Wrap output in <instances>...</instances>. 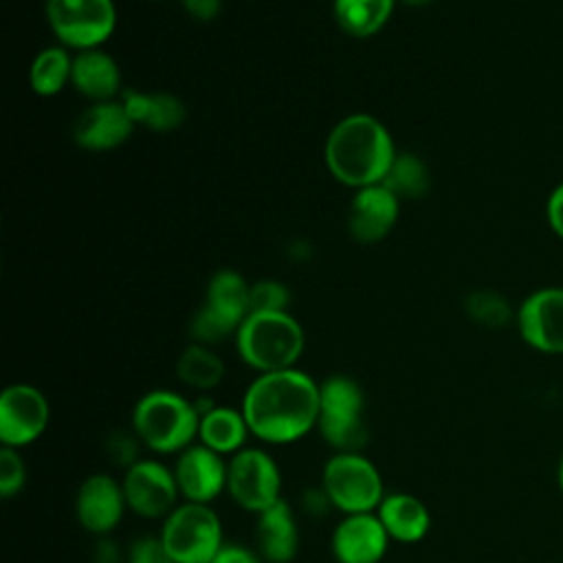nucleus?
<instances>
[{
  "label": "nucleus",
  "instance_id": "nucleus-1",
  "mask_svg": "<svg viewBox=\"0 0 563 563\" xmlns=\"http://www.w3.org/2000/svg\"><path fill=\"white\" fill-rule=\"evenodd\" d=\"M253 438L266 444H292L317 429L319 383L297 369L260 374L240 405Z\"/></svg>",
  "mask_w": 563,
  "mask_h": 563
},
{
  "label": "nucleus",
  "instance_id": "nucleus-2",
  "mask_svg": "<svg viewBox=\"0 0 563 563\" xmlns=\"http://www.w3.org/2000/svg\"><path fill=\"white\" fill-rule=\"evenodd\" d=\"M396 154L389 130L363 112L341 119L330 130L323 150L330 174L354 189L380 185Z\"/></svg>",
  "mask_w": 563,
  "mask_h": 563
},
{
  "label": "nucleus",
  "instance_id": "nucleus-3",
  "mask_svg": "<svg viewBox=\"0 0 563 563\" xmlns=\"http://www.w3.org/2000/svg\"><path fill=\"white\" fill-rule=\"evenodd\" d=\"M132 431L141 444L154 453H180L198 440L200 416L194 400L172 389L143 394L132 409Z\"/></svg>",
  "mask_w": 563,
  "mask_h": 563
},
{
  "label": "nucleus",
  "instance_id": "nucleus-4",
  "mask_svg": "<svg viewBox=\"0 0 563 563\" xmlns=\"http://www.w3.org/2000/svg\"><path fill=\"white\" fill-rule=\"evenodd\" d=\"M303 345V328L288 312H249L235 332L240 358L260 374L295 367Z\"/></svg>",
  "mask_w": 563,
  "mask_h": 563
},
{
  "label": "nucleus",
  "instance_id": "nucleus-5",
  "mask_svg": "<svg viewBox=\"0 0 563 563\" xmlns=\"http://www.w3.org/2000/svg\"><path fill=\"white\" fill-rule=\"evenodd\" d=\"M317 431L334 453H361L367 444L365 394L352 376L332 374L319 383Z\"/></svg>",
  "mask_w": 563,
  "mask_h": 563
},
{
  "label": "nucleus",
  "instance_id": "nucleus-6",
  "mask_svg": "<svg viewBox=\"0 0 563 563\" xmlns=\"http://www.w3.org/2000/svg\"><path fill=\"white\" fill-rule=\"evenodd\" d=\"M321 486L343 515L374 512L385 497L383 477L363 453H332L323 464Z\"/></svg>",
  "mask_w": 563,
  "mask_h": 563
},
{
  "label": "nucleus",
  "instance_id": "nucleus-7",
  "mask_svg": "<svg viewBox=\"0 0 563 563\" xmlns=\"http://www.w3.org/2000/svg\"><path fill=\"white\" fill-rule=\"evenodd\" d=\"M161 539L176 563H211L222 548V521L209 504L183 501L165 519Z\"/></svg>",
  "mask_w": 563,
  "mask_h": 563
},
{
  "label": "nucleus",
  "instance_id": "nucleus-8",
  "mask_svg": "<svg viewBox=\"0 0 563 563\" xmlns=\"http://www.w3.org/2000/svg\"><path fill=\"white\" fill-rule=\"evenodd\" d=\"M44 9L55 37L75 51L99 48L117 24L112 0H46Z\"/></svg>",
  "mask_w": 563,
  "mask_h": 563
},
{
  "label": "nucleus",
  "instance_id": "nucleus-9",
  "mask_svg": "<svg viewBox=\"0 0 563 563\" xmlns=\"http://www.w3.org/2000/svg\"><path fill=\"white\" fill-rule=\"evenodd\" d=\"M229 497L249 512L260 515L282 499V471L275 457L260 446H244L229 457Z\"/></svg>",
  "mask_w": 563,
  "mask_h": 563
},
{
  "label": "nucleus",
  "instance_id": "nucleus-10",
  "mask_svg": "<svg viewBox=\"0 0 563 563\" xmlns=\"http://www.w3.org/2000/svg\"><path fill=\"white\" fill-rule=\"evenodd\" d=\"M128 510L143 519H165L178 506V484L174 468L158 460L141 457L121 479Z\"/></svg>",
  "mask_w": 563,
  "mask_h": 563
},
{
  "label": "nucleus",
  "instance_id": "nucleus-11",
  "mask_svg": "<svg viewBox=\"0 0 563 563\" xmlns=\"http://www.w3.org/2000/svg\"><path fill=\"white\" fill-rule=\"evenodd\" d=\"M51 407L46 396L29 383H15L0 394V442L9 449L33 444L48 427Z\"/></svg>",
  "mask_w": 563,
  "mask_h": 563
},
{
  "label": "nucleus",
  "instance_id": "nucleus-12",
  "mask_svg": "<svg viewBox=\"0 0 563 563\" xmlns=\"http://www.w3.org/2000/svg\"><path fill=\"white\" fill-rule=\"evenodd\" d=\"M519 336L541 354H563V286L530 292L515 317Z\"/></svg>",
  "mask_w": 563,
  "mask_h": 563
},
{
  "label": "nucleus",
  "instance_id": "nucleus-13",
  "mask_svg": "<svg viewBox=\"0 0 563 563\" xmlns=\"http://www.w3.org/2000/svg\"><path fill=\"white\" fill-rule=\"evenodd\" d=\"M227 468L229 460L224 455L196 440L176 453L174 477L180 497L194 504H211L227 493Z\"/></svg>",
  "mask_w": 563,
  "mask_h": 563
},
{
  "label": "nucleus",
  "instance_id": "nucleus-14",
  "mask_svg": "<svg viewBox=\"0 0 563 563\" xmlns=\"http://www.w3.org/2000/svg\"><path fill=\"white\" fill-rule=\"evenodd\" d=\"M128 510L123 484L106 473L88 475L75 495V515L79 526L95 534L108 537Z\"/></svg>",
  "mask_w": 563,
  "mask_h": 563
},
{
  "label": "nucleus",
  "instance_id": "nucleus-15",
  "mask_svg": "<svg viewBox=\"0 0 563 563\" xmlns=\"http://www.w3.org/2000/svg\"><path fill=\"white\" fill-rule=\"evenodd\" d=\"M389 534L376 512L343 515L336 523L330 550L336 563H380L389 550Z\"/></svg>",
  "mask_w": 563,
  "mask_h": 563
},
{
  "label": "nucleus",
  "instance_id": "nucleus-16",
  "mask_svg": "<svg viewBox=\"0 0 563 563\" xmlns=\"http://www.w3.org/2000/svg\"><path fill=\"white\" fill-rule=\"evenodd\" d=\"M134 132V123L128 117L121 101L90 103L73 123V139L79 147L90 152H108L123 145Z\"/></svg>",
  "mask_w": 563,
  "mask_h": 563
},
{
  "label": "nucleus",
  "instance_id": "nucleus-17",
  "mask_svg": "<svg viewBox=\"0 0 563 563\" xmlns=\"http://www.w3.org/2000/svg\"><path fill=\"white\" fill-rule=\"evenodd\" d=\"M400 213V200L383 185H369L356 189L350 213L347 229L356 242L374 244L387 238Z\"/></svg>",
  "mask_w": 563,
  "mask_h": 563
},
{
  "label": "nucleus",
  "instance_id": "nucleus-18",
  "mask_svg": "<svg viewBox=\"0 0 563 563\" xmlns=\"http://www.w3.org/2000/svg\"><path fill=\"white\" fill-rule=\"evenodd\" d=\"M255 550L266 563H290L299 552V528L292 506L282 497L255 521Z\"/></svg>",
  "mask_w": 563,
  "mask_h": 563
},
{
  "label": "nucleus",
  "instance_id": "nucleus-19",
  "mask_svg": "<svg viewBox=\"0 0 563 563\" xmlns=\"http://www.w3.org/2000/svg\"><path fill=\"white\" fill-rule=\"evenodd\" d=\"M374 512L378 515L391 541L416 543L422 541L431 528V512L427 504L405 490L385 493L383 501Z\"/></svg>",
  "mask_w": 563,
  "mask_h": 563
},
{
  "label": "nucleus",
  "instance_id": "nucleus-20",
  "mask_svg": "<svg viewBox=\"0 0 563 563\" xmlns=\"http://www.w3.org/2000/svg\"><path fill=\"white\" fill-rule=\"evenodd\" d=\"M70 84L92 103L112 101L121 92V70L114 57L106 51H79L73 57Z\"/></svg>",
  "mask_w": 563,
  "mask_h": 563
},
{
  "label": "nucleus",
  "instance_id": "nucleus-21",
  "mask_svg": "<svg viewBox=\"0 0 563 563\" xmlns=\"http://www.w3.org/2000/svg\"><path fill=\"white\" fill-rule=\"evenodd\" d=\"M119 101L134 125H143L154 132H172L180 128L187 117L185 103L172 92H141L125 88Z\"/></svg>",
  "mask_w": 563,
  "mask_h": 563
},
{
  "label": "nucleus",
  "instance_id": "nucleus-22",
  "mask_svg": "<svg viewBox=\"0 0 563 563\" xmlns=\"http://www.w3.org/2000/svg\"><path fill=\"white\" fill-rule=\"evenodd\" d=\"M249 435L251 431L242 409H233L227 405H216L209 413L200 418L198 424V442H202L205 446L224 457H231L238 451H242L246 446Z\"/></svg>",
  "mask_w": 563,
  "mask_h": 563
},
{
  "label": "nucleus",
  "instance_id": "nucleus-23",
  "mask_svg": "<svg viewBox=\"0 0 563 563\" xmlns=\"http://www.w3.org/2000/svg\"><path fill=\"white\" fill-rule=\"evenodd\" d=\"M202 303L240 325L251 312V284L238 271H218L209 279Z\"/></svg>",
  "mask_w": 563,
  "mask_h": 563
},
{
  "label": "nucleus",
  "instance_id": "nucleus-24",
  "mask_svg": "<svg viewBox=\"0 0 563 563\" xmlns=\"http://www.w3.org/2000/svg\"><path fill=\"white\" fill-rule=\"evenodd\" d=\"M398 0H334L336 24L352 37H369L378 33L391 18Z\"/></svg>",
  "mask_w": 563,
  "mask_h": 563
},
{
  "label": "nucleus",
  "instance_id": "nucleus-25",
  "mask_svg": "<svg viewBox=\"0 0 563 563\" xmlns=\"http://www.w3.org/2000/svg\"><path fill=\"white\" fill-rule=\"evenodd\" d=\"M224 372L222 358L202 343H189L176 361L178 380L200 394L216 389L222 383Z\"/></svg>",
  "mask_w": 563,
  "mask_h": 563
},
{
  "label": "nucleus",
  "instance_id": "nucleus-26",
  "mask_svg": "<svg viewBox=\"0 0 563 563\" xmlns=\"http://www.w3.org/2000/svg\"><path fill=\"white\" fill-rule=\"evenodd\" d=\"M73 57L66 46H48L35 55L29 68V84L42 97L57 95L66 84H70Z\"/></svg>",
  "mask_w": 563,
  "mask_h": 563
},
{
  "label": "nucleus",
  "instance_id": "nucleus-27",
  "mask_svg": "<svg viewBox=\"0 0 563 563\" xmlns=\"http://www.w3.org/2000/svg\"><path fill=\"white\" fill-rule=\"evenodd\" d=\"M380 185L387 187L398 200H402V198L416 200L429 191L431 174H429L427 163L420 156L405 152V154H396V158Z\"/></svg>",
  "mask_w": 563,
  "mask_h": 563
},
{
  "label": "nucleus",
  "instance_id": "nucleus-28",
  "mask_svg": "<svg viewBox=\"0 0 563 563\" xmlns=\"http://www.w3.org/2000/svg\"><path fill=\"white\" fill-rule=\"evenodd\" d=\"M464 306H466L468 317L484 328H504L517 317L510 301L504 295H499L497 290H488V288L473 290L466 297Z\"/></svg>",
  "mask_w": 563,
  "mask_h": 563
},
{
  "label": "nucleus",
  "instance_id": "nucleus-29",
  "mask_svg": "<svg viewBox=\"0 0 563 563\" xmlns=\"http://www.w3.org/2000/svg\"><path fill=\"white\" fill-rule=\"evenodd\" d=\"M238 328L240 325H235L227 317L218 314L207 303H202L189 321V336L194 339V343H202V345L211 347V345H216V343H220L229 336H235Z\"/></svg>",
  "mask_w": 563,
  "mask_h": 563
},
{
  "label": "nucleus",
  "instance_id": "nucleus-30",
  "mask_svg": "<svg viewBox=\"0 0 563 563\" xmlns=\"http://www.w3.org/2000/svg\"><path fill=\"white\" fill-rule=\"evenodd\" d=\"M290 292L282 282L262 279L251 284V312H286Z\"/></svg>",
  "mask_w": 563,
  "mask_h": 563
},
{
  "label": "nucleus",
  "instance_id": "nucleus-31",
  "mask_svg": "<svg viewBox=\"0 0 563 563\" xmlns=\"http://www.w3.org/2000/svg\"><path fill=\"white\" fill-rule=\"evenodd\" d=\"M26 482V466L18 449H0V497L11 499L20 495Z\"/></svg>",
  "mask_w": 563,
  "mask_h": 563
},
{
  "label": "nucleus",
  "instance_id": "nucleus-32",
  "mask_svg": "<svg viewBox=\"0 0 563 563\" xmlns=\"http://www.w3.org/2000/svg\"><path fill=\"white\" fill-rule=\"evenodd\" d=\"M141 446L143 444L134 431H112L106 438V451H108L110 460L123 468H130L134 462L141 460V455H139Z\"/></svg>",
  "mask_w": 563,
  "mask_h": 563
},
{
  "label": "nucleus",
  "instance_id": "nucleus-33",
  "mask_svg": "<svg viewBox=\"0 0 563 563\" xmlns=\"http://www.w3.org/2000/svg\"><path fill=\"white\" fill-rule=\"evenodd\" d=\"M128 563H176L161 534H143L130 543Z\"/></svg>",
  "mask_w": 563,
  "mask_h": 563
},
{
  "label": "nucleus",
  "instance_id": "nucleus-34",
  "mask_svg": "<svg viewBox=\"0 0 563 563\" xmlns=\"http://www.w3.org/2000/svg\"><path fill=\"white\" fill-rule=\"evenodd\" d=\"M211 563H264V559L253 548H246L235 541H224L211 559Z\"/></svg>",
  "mask_w": 563,
  "mask_h": 563
},
{
  "label": "nucleus",
  "instance_id": "nucleus-35",
  "mask_svg": "<svg viewBox=\"0 0 563 563\" xmlns=\"http://www.w3.org/2000/svg\"><path fill=\"white\" fill-rule=\"evenodd\" d=\"M545 222L550 231L563 240V183H559L545 200Z\"/></svg>",
  "mask_w": 563,
  "mask_h": 563
},
{
  "label": "nucleus",
  "instance_id": "nucleus-36",
  "mask_svg": "<svg viewBox=\"0 0 563 563\" xmlns=\"http://www.w3.org/2000/svg\"><path fill=\"white\" fill-rule=\"evenodd\" d=\"M330 508H334V506H332V501H330V497H328V493L323 490L321 484L319 486H310V488L303 490V495H301V510L306 515L323 517V515H328Z\"/></svg>",
  "mask_w": 563,
  "mask_h": 563
},
{
  "label": "nucleus",
  "instance_id": "nucleus-37",
  "mask_svg": "<svg viewBox=\"0 0 563 563\" xmlns=\"http://www.w3.org/2000/svg\"><path fill=\"white\" fill-rule=\"evenodd\" d=\"M180 4L187 11V15L200 22L213 20L222 9V0H180Z\"/></svg>",
  "mask_w": 563,
  "mask_h": 563
},
{
  "label": "nucleus",
  "instance_id": "nucleus-38",
  "mask_svg": "<svg viewBox=\"0 0 563 563\" xmlns=\"http://www.w3.org/2000/svg\"><path fill=\"white\" fill-rule=\"evenodd\" d=\"M121 550L110 537H99L92 550V563H119Z\"/></svg>",
  "mask_w": 563,
  "mask_h": 563
},
{
  "label": "nucleus",
  "instance_id": "nucleus-39",
  "mask_svg": "<svg viewBox=\"0 0 563 563\" xmlns=\"http://www.w3.org/2000/svg\"><path fill=\"white\" fill-rule=\"evenodd\" d=\"M556 484H559V490L563 493V455H561V460L556 464Z\"/></svg>",
  "mask_w": 563,
  "mask_h": 563
},
{
  "label": "nucleus",
  "instance_id": "nucleus-40",
  "mask_svg": "<svg viewBox=\"0 0 563 563\" xmlns=\"http://www.w3.org/2000/svg\"><path fill=\"white\" fill-rule=\"evenodd\" d=\"M398 2H405V4H409V7H424V4H429L431 0H398Z\"/></svg>",
  "mask_w": 563,
  "mask_h": 563
}]
</instances>
